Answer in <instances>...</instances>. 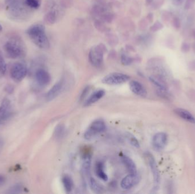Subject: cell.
<instances>
[{
  "mask_svg": "<svg viewBox=\"0 0 195 194\" xmlns=\"http://www.w3.org/2000/svg\"><path fill=\"white\" fill-rule=\"evenodd\" d=\"M3 51L6 58L11 59L23 58L26 54L24 42L18 35H11L3 44Z\"/></svg>",
  "mask_w": 195,
  "mask_h": 194,
  "instance_id": "obj_1",
  "label": "cell"
},
{
  "mask_svg": "<svg viewBox=\"0 0 195 194\" xmlns=\"http://www.w3.org/2000/svg\"><path fill=\"white\" fill-rule=\"evenodd\" d=\"M31 41L38 47L42 50H48L50 47V42L46 34L44 25L36 23L31 25L26 31Z\"/></svg>",
  "mask_w": 195,
  "mask_h": 194,
  "instance_id": "obj_2",
  "label": "cell"
},
{
  "mask_svg": "<svg viewBox=\"0 0 195 194\" xmlns=\"http://www.w3.org/2000/svg\"><path fill=\"white\" fill-rule=\"evenodd\" d=\"M6 10L10 18L16 20H26L30 10L23 2V0H5Z\"/></svg>",
  "mask_w": 195,
  "mask_h": 194,
  "instance_id": "obj_3",
  "label": "cell"
},
{
  "mask_svg": "<svg viewBox=\"0 0 195 194\" xmlns=\"http://www.w3.org/2000/svg\"><path fill=\"white\" fill-rule=\"evenodd\" d=\"M107 49L103 43L93 46L89 54V59L91 64L95 67H99L102 64L104 54Z\"/></svg>",
  "mask_w": 195,
  "mask_h": 194,
  "instance_id": "obj_4",
  "label": "cell"
},
{
  "mask_svg": "<svg viewBox=\"0 0 195 194\" xmlns=\"http://www.w3.org/2000/svg\"><path fill=\"white\" fill-rule=\"evenodd\" d=\"M28 73V68L25 63L17 61L14 63L10 69V76L15 82L22 81Z\"/></svg>",
  "mask_w": 195,
  "mask_h": 194,
  "instance_id": "obj_5",
  "label": "cell"
},
{
  "mask_svg": "<svg viewBox=\"0 0 195 194\" xmlns=\"http://www.w3.org/2000/svg\"><path fill=\"white\" fill-rule=\"evenodd\" d=\"M106 125L102 120H97L93 121L84 134L85 139L90 140L94 139L99 134L106 130Z\"/></svg>",
  "mask_w": 195,
  "mask_h": 194,
  "instance_id": "obj_6",
  "label": "cell"
},
{
  "mask_svg": "<svg viewBox=\"0 0 195 194\" xmlns=\"http://www.w3.org/2000/svg\"><path fill=\"white\" fill-rule=\"evenodd\" d=\"M130 79V77L126 74L119 72H113L106 75L103 78L102 82L103 83L107 85H115L123 84L128 81Z\"/></svg>",
  "mask_w": 195,
  "mask_h": 194,
  "instance_id": "obj_7",
  "label": "cell"
},
{
  "mask_svg": "<svg viewBox=\"0 0 195 194\" xmlns=\"http://www.w3.org/2000/svg\"><path fill=\"white\" fill-rule=\"evenodd\" d=\"M11 102L7 98L3 99L0 105V125L8 121L12 116Z\"/></svg>",
  "mask_w": 195,
  "mask_h": 194,
  "instance_id": "obj_8",
  "label": "cell"
},
{
  "mask_svg": "<svg viewBox=\"0 0 195 194\" xmlns=\"http://www.w3.org/2000/svg\"><path fill=\"white\" fill-rule=\"evenodd\" d=\"M147 158L148 161V164L151 168L152 173L153 175L154 182V189L157 190L159 187V184L160 182V173L156 164V160L154 156L151 154L148 153L147 154Z\"/></svg>",
  "mask_w": 195,
  "mask_h": 194,
  "instance_id": "obj_9",
  "label": "cell"
},
{
  "mask_svg": "<svg viewBox=\"0 0 195 194\" xmlns=\"http://www.w3.org/2000/svg\"><path fill=\"white\" fill-rule=\"evenodd\" d=\"M168 142V135L164 132L156 133L152 138V143L154 149L157 151L163 150Z\"/></svg>",
  "mask_w": 195,
  "mask_h": 194,
  "instance_id": "obj_10",
  "label": "cell"
},
{
  "mask_svg": "<svg viewBox=\"0 0 195 194\" xmlns=\"http://www.w3.org/2000/svg\"><path fill=\"white\" fill-rule=\"evenodd\" d=\"M140 178L137 174H130L124 177L121 181V186L124 190H129L138 184Z\"/></svg>",
  "mask_w": 195,
  "mask_h": 194,
  "instance_id": "obj_11",
  "label": "cell"
},
{
  "mask_svg": "<svg viewBox=\"0 0 195 194\" xmlns=\"http://www.w3.org/2000/svg\"><path fill=\"white\" fill-rule=\"evenodd\" d=\"M35 77L37 83L41 86L48 85L51 80L50 75L43 68L38 69L35 72Z\"/></svg>",
  "mask_w": 195,
  "mask_h": 194,
  "instance_id": "obj_12",
  "label": "cell"
},
{
  "mask_svg": "<svg viewBox=\"0 0 195 194\" xmlns=\"http://www.w3.org/2000/svg\"><path fill=\"white\" fill-rule=\"evenodd\" d=\"M63 87V82L62 80L56 83L46 94V99L48 101H51L56 98L61 92Z\"/></svg>",
  "mask_w": 195,
  "mask_h": 194,
  "instance_id": "obj_13",
  "label": "cell"
},
{
  "mask_svg": "<svg viewBox=\"0 0 195 194\" xmlns=\"http://www.w3.org/2000/svg\"><path fill=\"white\" fill-rule=\"evenodd\" d=\"M130 90L133 93L142 97L146 96L147 92L143 85L139 82L132 80L130 82Z\"/></svg>",
  "mask_w": 195,
  "mask_h": 194,
  "instance_id": "obj_14",
  "label": "cell"
},
{
  "mask_svg": "<svg viewBox=\"0 0 195 194\" xmlns=\"http://www.w3.org/2000/svg\"><path fill=\"white\" fill-rule=\"evenodd\" d=\"M174 112L177 116L181 119L188 123H195V117L194 115L188 111L183 108H176L174 109Z\"/></svg>",
  "mask_w": 195,
  "mask_h": 194,
  "instance_id": "obj_15",
  "label": "cell"
},
{
  "mask_svg": "<svg viewBox=\"0 0 195 194\" xmlns=\"http://www.w3.org/2000/svg\"><path fill=\"white\" fill-rule=\"evenodd\" d=\"M105 95V91L103 90H100L94 92L92 95L90 96V97L86 100L84 104L85 106H89L91 104H94L95 102H97Z\"/></svg>",
  "mask_w": 195,
  "mask_h": 194,
  "instance_id": "obj_16",
  "label": "cell"
},
{
  "mask_svg": "<svg viewBox=\"0 0 195 194\" xmlns=\"http://www.w3.org/2000/svg\"><path fill=\"white\" fill-rule=\"evenodd\" d=\"M122 160L130 174H137L136 166L134 162L130 157L126 155H123L122 157Z\"/></svg>",
  "mask_w": 195,
  "mask_h": 194,
  "instance_id": "obj_17",
  "label": "cell"
},
{
  "mask_svg": "<svg viewBox=\"0 0 195 194\" xmlns=\"http://www.w3.org/2000/svg\"><path fill=\"white\" fill-rule=\"evenodd\" d=\"M91 164V155L90 154L86 155L83 158L82 164V171L85 175L89 176Z\"/></svg>",
  "mask_w": 195,
  "mask_h": 194,
  "instance_id": "obj_18",
  "label": "cell"
},
{
  "mask_svg": "<svg viewBox=\"0 0 195 194\" xmlns=\"http://www.w3.org/2000/svg\"><path fill=\"white\" fill-rule=\"evenodd\" d=\"M62 182L66 192L67 193H70V192H72L74 186V183L71 177L66 175H64L62 177Z\"/></svg>",
  "mask_w": 195,
  "mask_h": 194,
  "instance_id": "obj_19",
  "label": "cell"
},
{
  "mask_svg": "<svg viewBox=\"0 0 195 194\" xmlns=\"http://www.w3.org/2000/svg\"><path fill=\"white\" fill-rule=\"evenodd\" d=\"M95 173L96 175L102 179L104 181H108V176L104 172V166L102 162H99L97 163L95 166Z\"/></svg>",
  "mask_w": 195,
  "mask_h": 194,
  "instance_id": "obj_20",
  "label": "cell"
},
{
  "mask_svg": "<svg viewBox=\"0 0 195 194\" xmlns=\"http://www.w3.org/2000/svg\"><path fill=\"white\" fill-rule=\"evenodd\" d=\"M57 20V13L55 10H51L45 14L44 21L47 24L51 25L54 23Z\"/></svg>",
  "mask_w": 195,
  "mask_h": 194,
  "instance_id": "obj_21",
  "label": "cell"
},
{
  "mask_svg": "<svg viewBox=\"0 0 195 194\" xmlns=\"http://www.w3.org/2000/svg\"><path fill=\"white\" fill-rule=\"evenodd\" d=\"M24 4L31 10L37 9L40 6V0H23Z\"/></svg>",
  "mask_w": 195,
  "mask_h": 194,
  "instance_id": "obj_22",
  "label": "cell"
},
{
  "mask_svg": "<svg viewBox=\"0 0 195 194\" xmlns=\"http://www.w3.org/2000/svg\"><path fill=\"white\" fill-rule=\"evenodd\" d=\"M89 183L90 188L94 192L96 193H99L101 192L102 190L101 186L96 182V181L92 177H90Z\"/></svg>",
  "mask_w": 195,
  "mask_h": 194,
  "instance_id": "obj_23",
  "label": "cell"
},
{
  "mask_svg": "<svg viewBox=\"0 0 195 194\" xmlns=\"http://www.w3.org/2000/svg\"><path fill=\"white\" fill-rule=\"evenodd\" d=\"M7 71V65L5 61L4 55L0 50V75H4Z\"/></svg>",
  "mask_w": 195,
  "mask_h": 194,
  "instance_id": "obj_24",
  "label": "cell"
},
{
  "mask_svg": "<svg viewBox=\"0 0 195 194\" xmlns=\"http://www.w3.org/2000/svg\"><path fill=\"white\" fill-rule=\"evenodd\" d=\"M22 190L23 187L21 184H16L8 190V193L9 194H19L22 192Z\"/></svg>",
  "mask_w": 195,
  "mask_h": 194,
  "instance_id": "obj_25",
  "label": "cell"
},
{
  "mask_svg": "<svg viewBox=\"0 0 195 194\" xmlns=\"http://www.w3.org/2000/svg\"><path fill=\"white\" fill-rule=\"evenodd\" d=\"M133 58L128 56L127 54H123L121 55V62L124 66L130 65L133 62Z\"/></svg>",
  "mask_w": 195,
  "mask_h": 194,
  "instance_id": "obj_26",
  "label": "cell"
},
{
  "mask_svg": "<svg viewBox=\"0 0 195 194\" xmlns=\"http://www.w3.org/2000/svg\"><path fill=\"white\" fill-rule=\"evenodd\" d=\"M127 138L128 139L130 143L133 146L135 147L139 148L140 147V144L139 141H138V140L133 136V135L131 134L130 133H128V134L127 135Z\"/></svg>",
  "mask_w": 195,
  "mask_h": 194,
  "instance_id": "obj_27",
  "label": "cell"
},
{
  "mask_svg": "<svg viewBox=\"0 0 195 194\" xmlns=\"http://www.w3.org/2000/svg\"><path fill=\"white\" fill-rule=\"evenodd\" d=\"M163 28V25L159 21H156L150 28V30L152 32H156L157 31L160 30Z\"/></svg>",
  "mask_w": 195,
  "mask_h": 194,
  "instance_id": "obj_28",
  "label": "cell"
},
{
  "mask_svg": "<svg viewBox=\"0 0 195 194\" xmlns=\"http://www.w3.org/2000/svg\"><path fill=\"white\" fill-rule=\"evenodd\" d=\"M65 132V128L63 125H58L55 130V135L57 138L61 137Z\"/></svg>",
  "mask_w": 195,
  "mask_h": 194,
  "instance_id": "obj_29",
  "label": "cell"
},
{
  "mask_svg": "<svg viewBox=\"0 0 195 194\" xmlns=\"http://www.w3.org/2000/svg\"><path fill=\"white\" fill-rule=\"evenodd\" d=\"M172 23L174 29L176 30H179L181 27V22L180 19L177 17H174L173 18L172 20Z\"/></svg>",
  "mask_w": 195,
  "mask_h": 194,
  "instance_id": "obj_30",
  "label": "cell"
},
{
  "mask_svg": "<svg viewBox=\"0 0 195 194\" xmlns=\"http://www.w3.org/2000/svg\"><path fill=\"white\" fill-rule=\"evenodd\" d=\"M195 4V0H185L184 9L185 10H189L192 9Z\"/></svg>",
  "mask_w": 195,
  "mask_h": 194,
  "instance_id": "obj_31",
  "label": "cell"
},
{
  "mask_svg": "<svg viewBox=\"0 0 195 194\" xmlns=\"http://www.w3.org/2000/svg\"><path fill=\"white\" fill-rule=\"evenodd\" d=\"M191 49L190 44L187 42H183L181 45V51L184 53L188 52Z\"/></svg>",
  "mask_w": 195,
  "mask_h": 194,
  "instance_id": "obj_32",
  "label": "cell"
},
{
  "mask_svg": "<svg viewBox=\"0 0 195 194\" xmlns=\"http://www.w3.org/2000/svg\"><path fill=\"white\" fill-rule=\"evenodd\" d=\"M95 26L96 27V28L97 29H98L99 30L101 31H104L106 30V28L105 27V26L102 24V22H99V21H96L95 22Z\"/></svg>",
  "mask_w": 195,
  "mask_h": 194,
  "instance_id": "obj_33",
  "label": "cell"
},
{
  "mask_svg": "<svg viewBox=\"0 0 195 194\" xmlns=\"http://www.w3.org/2000/svg\"><path fill=\"white\" fill-rule=\"evenodd\" d=\"M172 14L170 12L165 11L162 14V19L164 21H168L171 18Z\"/></svg>",
  "mask_w": 195,
  "mask_h": 194,
  "instance_id": "obj_34",
  "label": "cell"
},
{
  "mask_svg": "<svg viewBox=\"0 0 195 194\" xmlns=\"http://www.w3.org/2000/svg\"><path fill=\"white\" fill-rule=\"evenodd\" d=\"M188 67L191 71H195V60L189 62Z\"/></svg>",
  "mask_w": 195,
  "mask_h": 194,
  "instance_id": "obj_35",
  "label": "cell"
},
{
  "mask_svg": "<svg viewBox=\"0 0 195 194\" xmlns=\"http://www.w3.org/2000/svg\"><path fill=\"white\" fill-rule=\"evenodd\" d=\"M6 178L4 175H0V186H3L6 182Z\"/></svg>",
  "mask_w": 195,
  "mask_h": 194,
  "instance_id": "obj_36",
  "label": "cell"
},
{
  "mask_svg": "<svg viewBox=\"0 0 195 194\" xmlns=\"http://www.w3.org/2000/svg\"><path fill=\"white\" fill-rule=\"evenodd\" d=\"M172 3L176 6H180L184 2V0H172Z\"/></svg>",
  "mask_w": 195,
  "mask_h": 194,
  "instance_id": "obj_37",
  "label": "cell"
},
{
  "mask_svg": "<svg viewBox=\"0 0 195 194\" xmlns=\"http://www.w3.org/2000/svg\"><path fill=\"white\" fill-rule=\"evenodd\" d=\"M154 19V15L152 13H149L147 16V20L150 22H152Z\"/></svg>",
  "mask_w": 195,
  "mask_h": 194,
  "instance_id": "obj_38",
  "label": "cell"
},
{
  "mask_svg": "<svg viewBox=\"0 0 195 194\" xmlns=\"http://www.w3.org/2000/svg\"><path fill=\"white\" fill-rule=\"evenodd\" d=\"M4 145V141L2 138L0 137V152H1V150L2 149Z\"/></svg>",
  "mask_w": 195,
  "mask_h": 194,
  "instance_id": "obj_39",
  "label": "cell"
},
{
  "mask_svg": "<svg viewBox=\"0 0 195 194\" xmlns=\"http://www.w3.org/2000/svg\"><path fill=\"white\" fill-rule=\"evenodd\" d=\"M146 1V3H147V4H151L152 2V1H153V0H145Z\"/></svg>",
  "mask_w": 195,
  "mask_h": 194,
  "instance_id": "obj_40",
  "label": "cell"
},
{
  "mask_svg": "<svg viewBox=\"0 0 195 194\" xmlns=\"http://www.w3.org/2000/svg\"><path fill=\"white\" fill-rule=\"evenodd\" d=\"M193 50H194V51L195 52V43H194V44H193Z\"/></svg>",
  "mask_w": 195,
  "mask_h": 194,
  "instance_id": "obj_41",
  "label": "cell"
},
{
  "mask_svg": "<svg viewBox=\"0 0 195 194\" xmlns=\"http://www.w3.org/2000/svg\"><path fill=\"white\" fill-rule=\"evenodd\" d=\"M2 30V26L0 24V32Z\"/></svg>",
  "mask_w": 195,
  "mask_h": 194,
  "instance_id": "obj_42",
  "label": "cell"
}]
</instances>
